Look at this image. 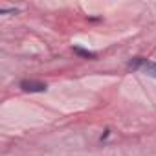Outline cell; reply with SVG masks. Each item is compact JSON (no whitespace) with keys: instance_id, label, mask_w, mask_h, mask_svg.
Instances as JSON below:
<instances>
[{"instance_id":"3957f363","label":"cell","mask_w":156,"mask_h":156,"mask_svg":"<svg viewBox=\"0 0 156 156\" xmlns=\"http://www.w3.org/2000/svg\"><path fill=\"white\" fill-rule=\"evenodd\" d=\"M73 51H75L77 55H83V57H88V59H94V57H96V53H94V51L83 50V48H79V46H75V48H73Z\"/></svg>"},{"instance_id":"6da1fadb","label":"cell","mask_w":156,"mask_h":156,"mask_svg":"<svg viewBox=\"0 0 156 156\" xmlns=\"http://www.w3.org/2000/svg\"><path fill=\"white\" fill-rule=\"evenodd\" d=\"M20 88H22L24 92H44V90H46V85L41 83V81L24 79V81H20Z\"/></svg>"},{"instance_id":"7a4b0ae2","label":"cell","mask_w":156,"mask_h":156,"mask_svg":"<svg viewBox=\"0 0 156 156\" xmlns=\"http://www.w3.org/2000/svg\"><path fill=\"white\" fill-rule=\"evenodd\" d=\"M141 70H143V72H147V75H151V77H156V62H152V61H147V59H143Z\"/></svg>"}]
</instances>
